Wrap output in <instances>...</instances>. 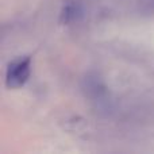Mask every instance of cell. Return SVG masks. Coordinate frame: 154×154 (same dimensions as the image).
I'll use <instances>...</instances> for the list:
<instances>
[{"mask_svg": "<svg viewBox=\"0 0 154 154\" xmlns=\"http://www.w3.org/2000/svg\"><path fill=\"white\" fill-rule=\"evenodd\" d=\"M31 72V60L30 57L18 58L10 62L5 72V84L8 88H19L29 80Z\"/></svg>", "mask_w": 154, "mask_h": 154, "instance_id": "6da1fadb", "label": "cell"}, {"mask_svg": "<svg viewBox=\"0 0 154 154\" xmlns=\"http://www.w3.org/2000/svg\"><path fill=\"white\" fill-rule=\"evenodd\" d=\"M139 8L145 14H154V0H141Z\"/></svg>", "mask_w": 154, "mask_h": 154, "instance_id": "7a4b0ae2", "label": "cell"}]
</instances>
